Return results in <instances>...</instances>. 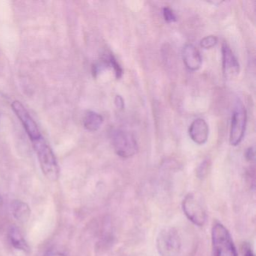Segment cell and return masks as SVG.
Segmentation results:
<instances>
[{"label": "cell", "instance_id": "obj_9", "mask_svg": "<svg viewBox=\"0 0 256 256\" xmlns=\"http://www.w3.org/2000/svg\"><path fill=\"white\" fill-rule=\"evenodd\" d=\"M188 134L192 140L198 145H203L208 142L209 137V126L202 118L194 120L188 128Z\"/></svg>", "mask_w": 256, "mask_h": 256}, {"label": "cell", "instance_id": "obj_20", "mask_svg": "<svg viewBox=\"0 0 256 256\" xmlns=\"http://www.w3.org/2000/svg\"><path fill=\"white\" fill-rule=\"evenodd\" d=\"M114 103L116 107L120 110H122L124 108L125 104H124V98L120 96H116L115 97Z\"/></svg>", "mask_w": 256, "mask_h": 256}, {"label": "cell", "instance_id": "obj_14", "mask_svg": "<svg viewBox=\"0 0 256 256\" xmlns=\"http://www.w3.org/2000/svg\"><path fill=\"white\" fill-rule=\"evenodd\" d=\"M104 65L112 67L113 68L114 71L115 76H116V79H120L122 76V70L121 68L120 64H118L116 61V58L112 54L106 55L104 58Z\"/></svg>", "mask_w": 256, "mask_h": 256}, {"label": "cell", "instance_id": "obj_22", "mask_svg": "<svg viewBox=\"0 0 256 256\" xmlns=\"http://www.w3.org/2000/svg\"><path fill=\"white\" fill-rule=\"evenodd\" d=\"M2 198H1V196H0V205L2 204Z\"/></svg>", "mask_w": 256, "mask_h": 256}, {"label": "cell", "instance_id": "obj_10", "mask_svg": "<svg viewBox=\"0 0 256 256\" xmlns=\"http://www.w3.org/2000/svg\"><path fill=\"white\" fill-rule=\"evenodd\" d=\"M182 54L184 64L190 71H197L202 67V58L200 52L193 44H186L182 49Z\"/></svg>", "mask_w": 256, "mask_h": 256}, {"label": "cell", "instance_id": "obj_16", "mask_svg": "<svg viewBox=\"0 0 256 256\" xmlns=\"http://www.w3.org/2000/svg\"><path fill=\"white\" fill-rule=\"evenodd\" d=\"M163 17H164V20L168 23H174V22H176V17L174 12L168 7H164L163 8Z\"/></svg>", "mask_w": 256, "mask_h": 256}, {"label": "cell", "instance_id": "obj_12", "mask_svg": "<svg viewBox=\"0 0 256 256\" xmlns=\"http://www.w3.org/2000/svg\"><path fill=\"white\" fill-rule=\"evenodd\" d=\"M8 238H10L12 245L14 248L22 250V251H29V246L26 244L23 235L17 227L12 226V227L10 228V230H8Z\"/></svg>", "mask_w": 256, "mask_h": 256}, {"label": "cell", "instance_id": "obj_11", "mask_svg": "<svg viewBox=\"0 0 256 256\" xmlns=\"http://www.w3.org/2000/svg\"><path fill=\"white\" fill-rule=\"evenodd\" d=\"M13 216L22 223H26L31 215V210L28 204L19 200H13L10 205Z\"/></svg>", "mask_w": 256, "mask_h": 256}, {"label": "cell", "instance_id": "obj_3", "mask_svg": "<svg viewBox=\"0 0 256 256\" xmlns=\"http://www.w3.org/2000/svg\"><path fill=\"white\" fill-rule=\"evenodd\" d=\"M181 239L178 230L172 227L162 229L157 236L156 247L161 256H179L181 252Z\"/></svg>", "mask_w": 256, "mask_h": 256}, {"label": "cell", "instance_id": "obj_2", "mask_svg": "<svg viewBox=\"0 0 256 256\" xmlns=\"http://www.w3.org/2000/svg\"><path fill=\"white\" fill-rule=\"evenodd\" d=\"M212 236V256H238L236 248L228 229L221 223L214 224Z\"/></svg>", "mask_w": 256, "mask_h": 256}, {"label": "cell", "instance_id": "obj_8", "mask_svg": "<svg viewBox=\"0 0 256 256\" xmlns=\"http://www.w3.org/2000/svg\"><path fill=\"white\" fill-rule=\"evenodd\" d=\"M223 73L226 78L236 77L240 72V64L230 48L226 43L222 47Z\"/></svg>", "mask_w": 256, "mask_h": 256}, {"label": "cell", "instance_id": "obj_13", "mask_svg": "<svg viewBox=\"0 0 256 256\" xmlns=\"http://www.w3.org/2000/svg\"><path fill=\"white\" fill-rule=\"evenodd\" d=\"M102 116L95 112H88L84 118V126L90 132H96L103 124Z\"/></svg>", "mask_w": 256, "mask_h": 256}, {"label": "cell", "instance_id": "obj_17", "mask_svg": "<svg viewBox=\"0 0 256 256\" xmlns=\"http://www.w3.org/2000/svg\"><path fill=\"white\" fill-rule=\"evenodd\" d=\"M208 168V160H205V161H204L203 162L200 164V166L198 167V176L204 178V176L206 175Z\"/></svg>", "mask_w": 256, "mask_h": 256}, {"label": "cell", "instance_id": "obj_6", "mask_svg": "<svg viewBox=\"0 0 256 256\" xmlns=\"http://www.w3.org/2000/svg\"><path fill=\"white\" fill-rule=\"evenodd\" d=\"M182 208L186 216L193 224L200 227L206 222V211L194 194L190 193L186 196L182 202Z\"/></svg>", "mask_w": 256, "mask_h": 256}, {"label": "cell", "instance_id": "obj_15", "mask_svg": "<svg viewBox=\"0 0 256 256\" xmlns=\"http://www.w3.org/2000/svg\"><path fill=\"white\" fill-rule=\"evenodd\" d=\"M218 42V38L214 36H208L202 38L200 41V47L204 49H210L214 48Z\"/></svg>", "mask_w": 256, "mask_h": 256}, {"label": "cell", "instance_id": "obj_1", "mask_svg": "<svg viewBox=\"0 0 256 256\" xmlns=\"http://www.w3.org/2000/svg\"><path fill=\"white\" fill-rule=\"evenodd\" d=\"M32 143L44 176L50 181L58 180L60 176L59 166L50 145L43 137Z\"/></svg>", "mask_w": 256, "mask_h": 256}, {"label": "cell", "instance_id": "obj_19", "mask_svg": "<svg viewBox=\"0 0 256 256\" xmlns=\"http://www.w3.org/2000/svg\"><path fill=\"white\" fill-rule=\"evenodd\" d=\"M246 158L248 161H254V149L253 146L248 148L246 151Z\"/></svg>", "mask_w": 256, "mask_h": 256}, {"label": "cell", "instance_id": "obj_7", "mask_svg": "<svg viewBox=\"0 0 256 256\" xmlns=\"http://www.w3.org/2000/svg\"><path fill=\"white\" fill-rule=\"evenodd\" d=\"M12 108L18 118L20 120V122L32 142L43 137L36 122L20 102H13L12 104Z\"/></svg>", "mask_w": 256, "mask_h": 256}, {"label": "cell", "instance_id": "obj_18", "mask_svg": "<svg viewBox=\"0 0 256 256\" xmlns=\"http://www.w3.org/2000/svg\"><path fill=\"white\" fill-rule=\"evenodd\" d=\"M242 252L244 256H254L251 246L248 242H244L242 244Z\"/></svg>", "mask_w": 256, "mask_h": 256}, {"label": "cell", "instance_id": "obj_21", "mask_svg": "<svg viewBox=\"0 0 256 256\" xmlns=\"http://www.w3.org/2000/svg\"><path fill=\"white\" fill-rule=\"evenodd\" d=\"M49 256H66L65 254H62V253L56 252V253H52Z\"/></svg>", "mask_w": 256, "mask_h": 256}, {"label": "cell", "instance_id": "obj_4", "mask_svg": "<svg viewBox=\"0 0 256 256\" xmlns=\"http://www.w3.org/2000/svg\"><path fill=\"white\" fill-rule=\"evenodd\" d=\"M112 145L116 155L128 158L136 155L138 145L134 136L126 130H116L112 136Z\"/></svg>", "mask_w": 256, "mask_h": 256}, {"label": "cell", "instance_id": "obj_5", "mask_svg": "<svg viewBox=\"0 0 256 256\" xmlns=\"http://www.w3.org/2000/svg\"><path fill=\"white\" fill-rule=\"evenodd\" d=\"M247 115L245 107L241 102L236 103L232 118L230 130V144L238 146L242 142L246 126Z\"/></svg>", "mask_w": 256, "mask_h": 256}]
</instances>
